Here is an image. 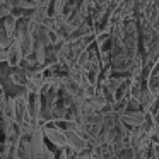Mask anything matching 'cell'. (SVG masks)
Wrapping results in <instances>:
<instances>
[{"mask_svg": "<svg viewBox=\"0 0 159 159\" xmlns=\"http://www.w3.org/2000/svg\"><path fill=\"white\" fill-rule=\"evenodd\" d=\"M65 135H67V142H69V145L74 149V152L80 154V152H84V151L89 149V142H87V139H84L82 134L75 132L74 128L65 130Z\"/></svg>", "mask_w": 159, "mask_h": 159, "instance_id": "obj_1", "label": "cell"}, {"mask_svg": "<svg viewBox=\"0 0 159 159\" xmlns=\"http://www.w3.org/2000/svg\"><path fill=\"white\" fill-rule=\"evenodd\" d=\"M145 116H147V113H144L142 110H137V111H125V113H121L120 116V121L123 125H127V127H142L145 121Z\"/></svg>", "mask_w": 159, "mask_h": 159, "instance_id": "obj_2", "label": "cell"}, {"mask_svg": "<svg viewBox=\"0 0 159 159\" xmlns=\"http://www.w3.org/2000/svg\"><path fill=\"white\" fill-rule=\"evenodd\" d=\"M43 134H45V137L50 139V140H52L58 149H65L67 145H69V142H67V135H65L63 130H58V128H45Z\"/></svg>", "mask_w": 159, "mask_h": 159, "instance_id": "obj_3", "label": "cell"}, {"mask_svg": "<svg viewBox=\"0 0 159 159\" xmlns=\"http://www.w3.org/2000/svg\"><path fill=\"white\" fill-rule=\"evenodd\" d=\"M22 50H21V45H19V39H12V43L9 45V50H7V62L9 65H19L22 60Z\"/></svg>", "mask_w": 159, "mask_h": 159, "instance_id": "obj_4", "label": "cell"}, {"mask_svg": "<svg viewBox=\"0 0 159 159\" xmlns=\"http://www.w3.org/2000/svg\"><path fill=\"white\" fill-rule=\"evenodd\" d=\"M17 39H19V45H21L22 55H29V53L33 52V38H31V34L28 33V29H26L24 26L21 28V33H19Z\"/></svg>", "mask_w": 159, "mask_h": 159, "instance_id": "obj_5", "label": "cell"}, {"mask_svg": "<svg viewBox=\"0 0 159 159\" xmlns=\"http://www.w3.org/2000/svg\"><path fill=\"white\" fill-rule=\"evenodd\" d=\"M14 28H16V19L12 17L11 14L5 17V36L12 38V33H14Z\"/></svg>", "mask_w": 159, "mask_h": 159, "instance_id": "obj_6", "label": "cell"}, {"mask_svg": "<svg viewBox=\"0 0 159 159\" xmlns=\"http://www.w3.org/2000/svg\"><path fill=\"white\" fill-rule=\"evenodd\" d=\"M11 5H5V4H0V19H2V17H7V16L9 14H11Z\"/></svg>", "mask_w": 159, "mask_h": 159, "instance_id": "obj_7", "label": "cell"}, {"mask_svg": "<svg viewBox=\"0 0 159 159\" xmlns=\"http://www.w3.org/2000/svg\"><path fill=\"white\" fill-rule=\"evenodd\" d=\"M77 159H93V154L87 152V151H84V152H80V154H79V157H77Z\"/></svg>", "mask_w": 159, "mask_h": 159, "instance_id": "obj_8", "label": "cell"}, {"mask_svg": "<svg viewBox=\"0 0 159 159\" xmlns=\"http://www.w3.org/2000/svg\"><path fill=\"white\" fill-rule=\"evenodd\" d=\"M9 5H11V7H21L22 0H9Z\"/></svg>", "mask_w": 159, "mask_h": 159, "instance_id": "obj_9", "label": "cell"}, {"mask_svg": "<svg viewBox=\"0 0 159 159\" xmlns=\"http://www.w3.org/2000/svg\"><path fill=\"white\" fill-rule=\"evenodd\" d=\"M7 60V52L4 48H0V62H5Z\"/></svg>", "mask_w": 159, "mask_h": 159, "instance_id": "obj_10", "label": "cell"}, {"mask_svg": "<svg viewBox=\"0 0 159 159\" xmlns=\"http://www.w3.org/2000/svg\"><path fill=\"white\" fill-rule=\"evenodd\" d=\"M0 4H4V0H0Z\"/></svg>", "mask_w": 159, "mask_h": 159, "instance_id": "obj_11", "label": "cell"}]
</instances>
